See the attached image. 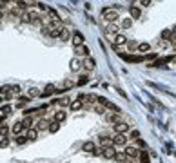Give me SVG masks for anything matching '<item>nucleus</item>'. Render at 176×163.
<instances>
[{"label": "nucleus", "instance_id": "f257e3e1", "mask_svg": "<svg viewBox=\"0 0 176 163\" xmlns=\"http://www.w3.org/2000/svg\"><path fill=\"white\" fill-rule=\"evenodd\" d=\"M102 16H104L105 22L114 24V20H118V11L114 9V6H109V7H104L102 9Z\"/></svg>", "mask_w": 176, "mask_h": 163}, {"label": "nucleus", "instance_id": "f03ea898", "mask_svg": "<svg viewBox=\"0 0 176 163\" xmlns=\"http://www.w3.org/2000/svg\"><path fill=\"white\" fill-rule=\"evenodd\" d=\"M125 156L129 158V161H133V160H136L138 156H140V149L138 147H135V145H125Z\"/></svg>", "mask_w": 176, "mask_h": 163}, {"label": "nucleus", "instance_id": "7ed1b4c3", "mask_svg": "<svg viewBox=\"0 0 176 163\" xmlns=\"http://www.w3.org/2000/svg\"><path fill=\"white\" fill-rule=\"evenodd\" d=\"M113 129H114V134H125V132L131 130V127H129V123H125V121H118V123L113 125Z\"/></svg>", "mask_w": 176, "mask_h": 163}, {"label": "nucleus", "instance_id": "20e7f679", "mask_svg": "<svg viewBox=\"0 0 176 163\" xmlns=\"http://www.w3.org/2000/svg\"><path fill=\"white\" fill-rule=\"evenodd\" d=\"M71 40H73V45H74V47H80V45H83L85 36H83L80 31H74L73 33V36H71Z\"/></svg>", "mask_w": 176, "mask_h": 163}, {"label": "nucleus", "instance_id": "39448f33", "mask_svg": "<svg viewBox=\"0 0 176 163\" xmlns=\"http://www.w3.org/2000/svg\"><path fill=\"white\" fill-rule=\"evenodd\" d=\"M100 154L107 158V160H114L116 156V147H107V149H100Z\"/></svg>", "mask_w": 176, "mask_h": 163}, {"label": "nucleus", "instance_id": "423d86ee", "mask_svg": "<svg viewBox=\"0 0 176 163\" xmlns=\"http://www.w3.org/2000/svg\"><path fill=\"white\" fill-rule=\"evenodd\" d=\"M127 143V136L125 134H114L113 136V145L114 147H122Z\"/></svg>", "mask_w": 176, "mask_h": 163}, {"label": "nucleus", "instance_id": "0eeeda50", "mask_svg": "<svg viewBox=\"0 0 176 163\" xmlns=\"http://www.w3.org/2000/svg\"><path fill=\"white\" fill-rule=\"evenodd\" d=\"M53 94H56V87L53 85V84H47V85H45V89L42 91L40 96L42 98H47V96H53Z\"/></svg>", "mask_w": 176, "mask_h": 163}, {"label": "nucleus", "instance_id": "6e6552de", "mask_svg": "<svg viewBox=\"0 0 176 163\" xmlns=\"http://www.w3.org/2000/svg\"><path fill=\"white\" fill-rule=\"evenodd\" d=\"M82 152H87V154H94L96 152V145L93 141H85L82 145Z\"/></svg>", "mask_w": 176, "mask_h": 163}, {"label": "nucleus", "instance_id": "1a4fd4ad", "mask_svg": "<svg viewBox=\"0 0 176 163\" xmlns=\"http://www.w3.org/2000/svg\"><path fill=\"white\" fill-rule=\"evenodd\" d=\"M35 18V13H29V11H24L20 15V22L22 24H31V20Z\"/></svg>", "mask_w": 176, "mask_h": 163}, {"label": "nucleus", "instance_id": "9d476101", "mask_svg": "<svg viewBox=\"0 0 176 163\" xmlns=\"http://www.w3.org/2000/svg\"><path fill=\"white\" fill-rule=\"evenodd\" d=\"M22 130H24V125H22V121H15V123H13V127H11V132H13L15 136H20V134H24Z\"/></svg>", "mask_w": 176, "mask_h": 163}, {"label": "nucleus", "instance_id": "9b49d317", "mask_svg": "<svg viewBox=\"0 0 176 163\" xmlns=\"http://www.w3.org/2000/svg\"><path fill=\"white\" fill-rule=\"evenodd\" d=\"M74 54H78V56H87V58H89V47H87V45L74 47Z\"/></svg>", "mask_w": 176, "mask_h": 163}, {"label": "nucleus", "instance_id": "f8f14e48", "mask_svg": "<svg viewBox=\"0 0 176 163\" xmlns=\"http://www.w3.org/2000/svg\"><path fill=\"white\" fill-rule=\"evenodd\" d=\"M100 145H102V149L114 147V145H113V138H109V136H100Z\"/></svg>", "mask_w": 176, "mask_h": 163}, {"label": "nucleus", "instance_id": "ddd939ff", "mask_svg": "<svg viewBox=\"0 0 176 163\" xmlns=\"http://www.w3.org/2000/svg\"><path fill=\"white\" fill-rule=\"evenodd\" d=\"M113 42H114V45L118 47V45H124V43H127L129 40H127V36H124V34H114Z\"/></svg>", "mask_w": 176, "mask_h": 163}, {"label": "nucleus", "instance_id": "4468645a", "mask_svg": "<svg viewBox=\"0 0 176 163\" xmlns=\"http://www.w3.org/2000/svg\"><path fill=\"white\" fill-rule=\"evenodd\" d=\"M67 118V112L64 111V109H58L56 112H55V121H58V123H62L64 120Z\"/></svg>", "mask_w": 176, "mask_h": 163}, {"label": "nucleus", "instance_id": "2eb2a0df", "mask_svg": "<svg viewBox=\"0 0 176 163\" xmlns=\"http://www.w3.org/2000/svg\"><path fill=\"white\" fill-rule=\"evenodd\" d=\"M136 51H138L140 54H147L149 51H151V45H149L147 42H142V43H138V47H136Z\"/></svg>", "mask_w": 176, "mask_h": 163}, {"label": "nucleus", "instance_id": "dca6fc26", "mask_svg": "<svg viewBox=\"0 0 176 163\" xmlns=\"http://www.w3.org/2000/svg\"><path fill=\"white\" fill-rule=\"evenodd\" d=\"M71 36H73L71 31H69L67 27H62V31H60V40H62V42H69Z\"/></svg>", "mask_w": 176, "mask_h": 163}, {"label": "nucleus", "instance_id": "f3484780", "mask_svg": "<svg viewBox=\"0 0 176 163\" xmlns=\"http://www.w3.org/2000/svg\"><path fill=\"white\" fill-rule=\"evenodd\" d=\"M129 15H131V20H138V18L142 16V11L133 6V7H129Z\"/></svg>", "mask_w": 176, "mask_h": 163}, {"label": "nucleus", "instance_id": "a211bd4d", "mask_svg": "<svg viewBox=\"0 0 176 163\" xmlns=\"http://www.w3.org/2000/svg\"><path fill=\"white\" fill-rule=\"evenodd\" d=\"M118 27H120V25H118L116 22H114V24H107V27H105V33H107V34H114V33L118 34Z\"/></svg>", "mask_w": 176, "mask_h": 163}, {"label": "nucleus", "instance_id": "6ab92c4d", "mask_svg": "<svg viewBox=\"0 0 176 163\" xmlns=\"http://www.w3.org/2000/svg\"><path fill=\"white\" fill-rule=\"evenodd\" d=\"M33 123H35V120H33V116H26V118L22 120V125H24V129H31L33 127Z\"/></svg>", "mask_w": 176, "mask_h": 163}, {"label": "nucleus", "instance_id": "aec40b11", "mask_svg": "<svg viewBox=\"0 0 176 163\" xmlns=\"http://www.w3.org/2000/svg\"><path fill=\"white\" fill-rule=\"evenodd\" d=\"M40 94L42 93L36 89V87H29V91H27V98H29V100H31V98H38Z\"/></svg>", "mask_w": 176, "mask_h": 163}, {"label": "nucleus", "instance_id": "412c9836", "mask_svg": "<svg viewBox=\"0 0 176 163\" xmlns=\"http://www.w3.org/2000/svg\"><path fill=\"white\" fill-rule=\"evenodd\" d=\"M26 136H27V140L29 141H35L36 140V136H38V130L36 129H29L27 132H26Z\"/></svg>", "mask_w": 176, "mask_h": 163}, {"label": "nucleus", "instance_id": "4be33fe9", "mask_svg": "<svg viewBox=\"0 0 176 163\" xmlns=\"http://www.w3.org/2000/svg\"><path fill=\"white\" fill-rule=\"evenodd\" d=\"M56 103H58L60 107H69V105H71V98H69V96H64V98H60Z\"/></svg>", "mask_w": 176, "mask_h": 163}, {"label": "nucleus", "instance_id": "5701e85b", "mask_svg": "<svg viewBox=\"0 0 176 163\" xmlns=\"http://www.w3.org/2000/svg\"><path fill=\"white\" fill-rule=\"evenodd\" d=\"M82 107H83V102H80V100H74V102H71V105H69L71 111H80Z\"/></svg>", "mask_w": 176, "mask_h": 163}, {"label": "nucleus", "instance_id": "b1692460", "mask_svg": "<svg viewBox=\"0 0 176 163\" xmlns=\"http://www.w3.org/2000/svg\"><path fill=\"white\" fill-rule=\"evenodd\" d=\"M138 160H140V163H149V161H151V158H149L147 151H140V156H138Z\"/></svg>", "mask_w": 176, "mask_h": 163}, {"label": "nucleus", "instance_id": "393cba45", "mask_svg": "<svg viewBox=\"0 0 176 163\" xmlns=\"http://www.w3.org/2000/svg\"><path fill=\"white\" fill-rule=\"evenodd\" d=\"M49 123L47 120H38V125H36V130H44V129H49Z\"/></svg>", "mask_w": 176, "mask_h": 163}, {"label": "nucleus", "instance_id": "a878e982", "mask_svg": "<svg viewBox=\"0 0 176 163\" xmlns=\"http://www.w3.org/2000/svg\"><path fill=\"white\" fill-rule=\"evenodd\" d=\"M173 36H174V34H173L171 29H164V31H162V40H164V42H165V40H173Z\"/></svg>", "mask_w": 176, "mask_h": 163}, {"label": "nucleus", "instance_id": "bb28decb", "mask_svg": "<svg viewBox=\"0 0 176 163\" xmlns=\"http://www.w3.org/2000/svg\"><path fill=\"white\" fill-rule=\"evenodd\" d=\"M49 132H53V134H55V132H58V130H60V123H58V121H51V123H49Z\"/></svg>", "mask_w": 176, "mask_h": 163}, {"label": "nucleus", "instance_id": "cd10ccee", "mask_svg": "<svg viewBox=\"0 0 176 163\" xmlns=\"http://www.w3.org/2000/svg\"><path fill=\"white\" fill-rule=\"evenodd\" d=\"M107 120H109V121H111V123H118V121H120V114H118V112H113V114H107Z\"/></svg>", "mask_w": 176, "mask_h": 163}, {"label": "nucleus", "instance_id": "c85d7f7f", "mask_svg": "<svg viewBox=\"0 0 176 163\" xmlns=\"http://www.w3.org/2000/svg\"><path fill=\"white\" fill-rule=\"evenodd\" d=\"M15 141H17V145H24V143H27V136H26V134H20V136H17V138H15Z\"/></svg>", "mask_w": 176, "mask_h": 163}, {"label": "nucleus", "instance_id": "c756f323", "mask_svg": "<svg viewBox=\"0 0 176 163\" xmlns=\"http://www.w3.org/2000/svg\"><path fill=\"white\" fill-rule=\"evenodd\" d=\"M114 160H116V161H129V158L125 156V152H116Z\"/></svg>", "mask_w": 176, "mask_h": 163}, {"label": "nucleus", "instance_id": "7c9ffc66", "mask_svg": "<svg viewBox=\"0 0 176 163\" xmlns=\"http://www.w3.org/2000/svg\"><path fill=\"white\" fill-rule=\"evenodd\" d=\"M9 93L13 94V96H18V94H20V85H11Z\"/></svg>", "mask_w": 176, "mask_h": 163}, {"label": "nucleus", "instance_id": "2f4dec72", "mask_svg": "<svg viewBox=\"0 0 176 163\" xmlns=\"http://www.w3.org/2000/svg\"><path fill=\"white\" fill-rule=\"evenodd\" d=\"M83 65H85V69H93L94 67V60L93 58H85V60H83Z\"/></svg>", "mask_w": 176, "mask_h": 163}, {"label": "nucleus", "instance_id": "473e14b6", "mask_svg": "<svg viewBox=\"0 0 176 163\" xmlns=\"http://www.w3.org/2000/svg\"><path fill=\"white\" fill-rule=\"evenodd\" d=\"M120 25H122L124 29H129V27L133 25V20H131V18H124V20H122V24H120Z\"/></svg>", "mask_w": 176, "mask_h": 163}, {"label": "nucleus", "instance_id": "72a5a7b5", "mask_svg": "<svg viewBox=\"0 0 176 163\" xmlns=\"http://www.w3.org/2000/svg\"><path fill=\"white\" fill-rule=\"evenodd\" d=\"M17 7L24 13V11H27V7H29V4L27 2H17Z\"/></svg>", "mask_w": 176, "mask_h": 163}, {"label": "nucleus", "instance_id": "f704fd0d", "mask_svg": "<svg viewBox=\"0 0 176 163\" xmlns=\"http://www.w3.org/2000/svg\"><path fill=\"white\" fill-rule=\"evenodd\" d=\"M60 31H62V27H56V29H51V38H60Z\"/></svg>", "mask_w": 176, "mask_h": 163}, {"label": "nucleus", "instance_id": "c9c22d12", "mask_svg": "<svg viewBox=\"0 0 176 163\" xmlns=\"http://www.w3.org/2000/svg\"><path fill=\"white\" fill-rule=\"evenodd\" d=\"M7 134H9V129H7V127L2 123V125H0V136H2V138H6Z\"/></svg>", "mask_w": 176, "mask_h": 163}, {"label": "nucleus", "instance_id": "e433bc0d", "mask_svg": "<svg viewBox=\"0 0 176 163\" xmlns=\"http://www.w3.org/2000/svg\"><path fill=\"white\" fill-rule=\"evenodd\" d=\"M71 71H78V69H80V62H78V60H74V58H73L71 60Z\"/></svg>", "mask_w": 176, "mask_h": 163}, {"label": "nucleus", "instance_id": "4c0bfd02", "mask_svg": "<svg viewBox=\"0 0 176 163\" xmlns=\"http://www.w3.org/2000/svg\"><path fill=\"white\" fill-rule=\"evenodd\" d=\"M40 33L44 34V36H49V34H51V29H49V25H42Z\"/></svg>", "mask_w": 176, "mask_h": 163}, {"label": "nucleus", "instance_id": "58836bf2", "mask_svg": "<svg viewBox=\"0 0 176 163\" xmlns=\"http://www.w3.org/2000/svg\"><path fill=\"white\" fill-rule=\"evenodd\" d=\"M87 82H89V78H87V76H80V78H78V82H76V85H85Z\"/></svg>", "mask_w": 176, "mask_h": 163}, {"label": "nucleus", "instance_id": "ea45409f", "mask_svg": "<svg viewBox=\"0 0 176 163\" xmlns=\"http://www.w3.org/2000/svg\"><path fill=\"white\" fill-rule=\"evenodd\" d=\"M129 136H131V138H133V140H140V130H131V134H129Z\"/></svg>", "mask_w": 176, "mask_h": 163}, {"label": "nucleus", "instance_id": "a19ab883", "mask_svg": "<svg viewBox=\"0 0 176 163\" xmlns=\"http://www.w3.org/2000/svg\"><path fill=\"white\" fill-rule=\"evenodd\" d=\"M136 141H138V149H142V151H145V149H147V143H145L142 138H140V140H136Z\"/></svg>", "mask_w": 176, "mask_h": 163}, {"label": "nucleus", "instance_id": "79ce46f5", "mask_svg": "<svg viewBox=\"0 0 176 163\" xmlns=\"http://www.w3.org/2000/svg\"><path fill=\"white\" fill-rule=\"evenodd\" d=\"M7 145H9V140H7V138H4V140H0V149H6Z\"/></svg>", "mask_w": 176, "mask_h": 163}, {"label": "nucleus", "instance_id": "37998d69", "mask_svg": "<svg viewBox=\"0 0 176 163\" xmlns=\"http://www.w3.org/2000/svg\"><path fill=\"white\" fill-rule=\"evenodd\" d=\"M94 111H96L98 114H105V109L102 107V105H94Z\"/></svg>", "mask_w": 176, "mask_h": 163}, {"label": "nucleus", "instance_id": "c03bdc74", "mask_svg": "<svg viewBox=\"0 0 176 163\" xmlns=\"http://www.w3.org/2000/svg\"><path fill=\"white\" fill-rule=\"evenodd\" d=\"M127 45H129V51H136V47H138L136 42H127Z\"/></svg>", "mask_w": 176, "mask_h": 163}, {"label": "nucleus", "instance_id": "a18cd8bd", "mask_svg": "<svg viewBox=\"0 0 176 163\" xmlns=\"http://www.w3.org/2000/svg\"><path fill=\"white\" fill-rule=\"evenodd\" d=\"M140 6H144V7L151 6V0H142V2H140Z\"/></svg>", "mask_w": 176, "mask_h": 163}, {"label": "nucleus", "instance_id": "49530a36", "mask_svg": "<svg viewBox=\"0 0 176 163\" xmlns=\"http://www.w3.org/2000/svg\"><path fill=\"white\" fill-rule=\"evenodd\" d=\"M11 98H13V94H11L9 91H7V93H4V100H11Z\"/></svg>", "mask_w": 176, "mask_h": 163}, {"label": "nucleus", "instance_id": "de8ad7c7", "mask_svg": "<svg viewBox=\"0 0 176 163\" xmlns=\"http://www.w3.org/2000/svg\"><path fill=\"white\" fill-rule=\"evenodd\" d=\"M145 58H149V60H155V58H156V53H149L147 56H145Z\"/></svg>", "mask_w": 176, "mask_h": 163}, {"label": "nucleus", "instance_id": "09e8293b", "mask_svg": "<svg viewBox=\"0 0 176 163\" xmlns=\"http://www.w3.org/2000/svg\"><path fill=\"white\" fill-rule=\"evenodd\" d=\"M38 9H40V11H47L49 7H47V6H44V4H38Z\"/></svg>", "mask_w": 176, "mask_h": 163}, {"label": "nucleus", "instance_id": "8fccbe9b", "mask_svg": "<svg viewBox=\"0 0 176 163\" xmlns=\"http://www.w3.org/2000/svg\"><path fill=\"white\" fill-rule=\"evenodd\" d=\"M2 109H4V112H9V111H11V107H9V105H4Z\"/></svg>", "mask_w": 176, "mask_h": 163}, {"label": "nucleus", "instance_id": "3c124183", "mask_svg": "<svg viewBox=\"0 0 176 163\" xmlns=\"http://www.w3.org/2000/svg\"><path fill=\"white\" fill-rule=\"evenodd\" d=\"M4 120H6V114H2V116H0V125H2V121H4Z\"/></svg>", "mask_w": 176, "mask_h": 163}, {"label": "nucleus", "instance_id": "603ef678", "mask_svg": "<svg viewBox=\"0 0 176 163\" xmlns=\"http://www.w3.org/2000/svg\"><path fill=\"white\" fill-rule=\"evenodd\" d=\"M2 102H4V96H2V94H0V103H2Z\"/></svg>", "mask_w": 176, "mask_h": 163}, {"label": "nucleus", "instance_id": "864d4df0", "mask_svg": "<svg viewBox=\"0 0 176 163\" xmlns=\"http://www.w3.org/2000/svg\"><path fill=\"white\" fill-rule=\"evenodd\" d=\"M0 20H2V9H0Z\"/></svg>", "mask_w": 176, "mask_h": 163}]
</instances>
